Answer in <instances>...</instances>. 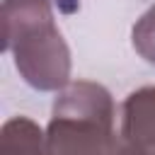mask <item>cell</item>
Returning <instances> with one entry per match:
<instances>
[{
	"instance_id": "2",
	"label": "cell",
	"mask_w": 155,
	"mask_h": 155,
	"mask_svg": "<svg viewBox=\"0 0 155 155\" xmlns=\"http://www.w3.org/2000/svg\"><path fill=\"white\" fill-rule=\"evenodd\" d=\"M116 107L99 82L75 80L53 99L46 155H138L114 128Z\"/></svg>"
},
{
	"instance_id": "1",
	"label": "cell",
	"mask_w": 155,
	"mask_h": 155,
	"mask_svg": "<svg viewBox=\"0 0 155 155\" xmlns=\"http://www.w3.org/2000/svg\"><path fill=\"white\" fill-rule=\"evenodd\" d=\"M5 51L19 78L39 92L70 85V48L53 19L51 0H2Z\"/></svg>"
},
{
	"instance_id": "3",
	"label": "cell",
	"mask_w": 155,
	"mask_h": 155,
	"mask_svg": "<svg viewBox=\"0 0 155 155\" xmlns=\"http://www.w3.org/2000/svg\"><path fill=\"white\" fill-rule=\"evenodd\" d=\"M121 136L138 155H155V85L133 90L124 99Z\"/></svg>"
},
{
	"instance_id": "4",
	"label": "cell",
	"mask_w": 155,
	"mask_h": 155,
	"mask_svg": "<svg viewBox=\"0 0 155 155\" xmlns=\"http://www.w3.org/2000/svg\"><path fill=\"white\" fill-rule=\"evenodd\" d=\"M0 155H46V131L29 116H12L0 131Z\"/></svg>"
},
{
	"instance_id": "5",
	"label": "cell",
	"mask_w": 155,
	"mask_h": 155,
	"mask_svg": "<svg viewBox=\"0 0 155 155\" xmlns=\"http://www.w3.org/2000/svg\"><path fill=\"white\" fill-rule=\"evenodd\" d=\"M131 44L145 63L155 65V5H150L136 19L133 31H131Z\"/></svg>"
}]
</instances>
